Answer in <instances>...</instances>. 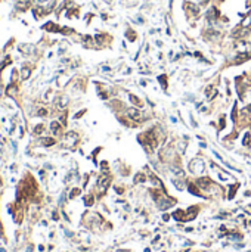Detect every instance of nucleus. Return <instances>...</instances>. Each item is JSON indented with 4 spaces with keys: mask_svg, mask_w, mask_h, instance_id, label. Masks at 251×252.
Masks as SVG:
<instances>
[{
    "mask_svg": "<svg viewBox=\"0 0 251 252\" xmlns=\"http://www.w3.org/2000/svg\"><path fill=\"white\" fill-rule=\"evenodd\" d=\"M127 115L132 118V120H134V121H141L142 120V112L141 111H137V109H134V108H130L129 111H127Z\"/></svg>",
    "mask_w": 251,
    "mask_h": 252,
    "instance_id": "nucleus-1",
    "label": "nucleus"
},
{
    "mask_svg": "<svg viewBox=\"0 0 251 252\" xmlns=\"http://www.w3.org/2000/svg\"><path fill=\"white\" fill-rule=\"evenodd\" d=\"M6 93L10 96V97H15L16 96V93H18V86H15V84H10L8 89H6Z\"/></svg>",
    "mask_w": 251,
    "mask_h": 252,
    "instance_id": "nucleus-2",
    "label": "nucleus"
},
{
    "mask_svg": "<svg viewBox=\"0 0 251 252\" xmlns=\"http://www.w3.org/2000/svg\"><path fill=\"white\" fill-rule=\"evenodd\" d=\"M42 145L43 146H52V145H55V139H52V137H43L42 139Z\"/></svg>",
    "mask_w": 251,
    "mask_h": 252,
    "instance_id": "nucleus-3",
    "label": "nucleus"
},
{
    "mask_svg": "<svg viewBox=\"0 0 251 252\" xmlns=\"http://www.w3.org/2000/svg\"><path fill=\"white\" fill-rule=\"evenodd\" d=\"M50 128H52V131H53L55 134H58V133L61 131V125H59L58 121H53L52 124H50Z\"/></svg>",
    "mask_w": 251,
    "mask_h": 252,
    "instance_id": "nucleus-4",
    "label": "nucleus"
},
{
    "mask_svg": "<svg viewBox=\"0 0 251 252\" xmlns=\"http://www.w3.org/2000/svg\"><path fill=\"white\" fill-rule=\"evenodd\" d=\"M42 131H44V125H43V124L35 125V128H34V134H35V136H39V134H42Z\"/></svg>",
    "mask_w": 251,
    "mask_h": 252,
    "instance_id": "nucleus-5",
    "label": "nucleus"
},
{
    "mask_svg": "<svg viewBox=\"0 0 251 252\" xmlns=\"http://www.w3.org/2000/svg\"><path fill=\"white\" fill-rule=\"evenodd\" d=\"M21 74H22V75H21V78H22V80H27V78L30 77V69H28V68H22Z\"/></svg>",
    "mask_w": 251,
    "mask_h": 252,
    "instance_id": "nucleus-6",
    "label": "nucleus"
},
{
    "mask_svg": "<svg viewBox=\"0 0 251 252\" xmlns=\"http://www.w3.org/2000/svg\"><path fill=\"white\" fill-rule=\"evenodd\" d=\"M67 103H68V97H67V96H62L61 102H59V108H64Z\"/></svg>",
    "mask_w": 251,
    "mask_h": 252,
    "instance_id": "nucleus-7",
    "label": "nucleus"
},
{
    "mask_svg": "<svg viewBox=\"0 0 251 252\" xmlns=\"http://www.w3.org/2000/svg\"><path fill=\"white\" fill-rule=\"evenodd\" d=\"M80 193V190H78V189H74V190H72V193H71V198H75V196H77Z\"/></svg>",
    "mask_w": 251,
    "mask_h": 252,
    "instance_id": "nucleus-8",
    "label": "nucleus"
},
{
    "mask_svg": "<svg viewBox=\"0 0 251 252\" xmlns=\"http://www.w3.org/2000/svg\"><path fill=\"white\" fill-rule=\"evenodd\" d=\"M248 140H250V133H247V134H245V137H244V145H245V146H247Z\"/></svg>",
    "mask_w": 251,
    "mask_h": 252,
    "instance_id": "nucleus-9",
    "label": "nucleus"
},
{
    "mask_svg": "<svg viewBox=\"0 0 251 252\" xmlns=\"http://www.w3.org/2000/svg\"><path fill=\"white\" fill-rule=\"evenodd\" d=\"M40 2H44V0H40Z\"/></svg>",
    "mask_w": 251,
    "mask_h": 252,
    "instance_id": "nucleus-10",
    "label": "nucleus"
},
{
    "mask_svg": "<svg viewBox=\"0 0 251 252\" xmlns=\"http://www.w3.org/2000/svg\"><path fill=\"white\" fill-rule=\"evenodd\" d=\"M0 94H2V90H0Z\"/></svg>",
    "mask_w": 251,
    "mask_h": 252,
    "instance_id": "nucleus-11",
    "label": "nucleus"
}]
</instances>
